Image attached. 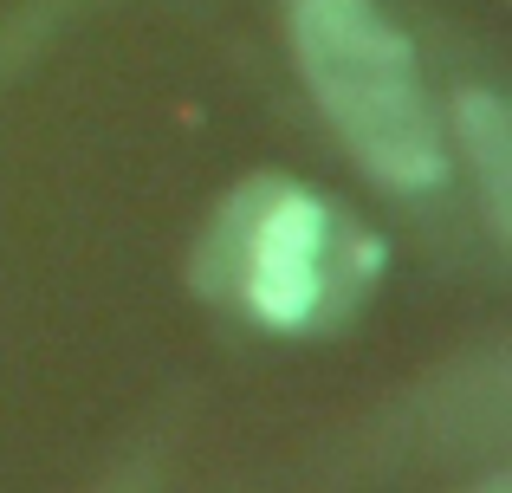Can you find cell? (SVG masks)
Listing matches in <instances>:
<instances>
[{
    "label": "cell",
    "mask_w": 512,
    "mask_h": 493,
    "mask_svg": "<svg viewBox=\"0 0 512 493\" xmlns=\"http://www.w3.org/2000/svg\"><path fill=\"white\" fill-rule=\"evenodd\" d=\"M292 46L318 111L338 124V137L370 176L396 189H435L448 176L415 52L376 13V0H299Z\"/></svg>",
    "instance_id": "obj_1"
},
{
    "label": "cell",
    "mask_w": 512,
    "mask_h": 493,
    "mask_svg": "<svg viewBox=\"0 0 512 493\" xmlns=\"http://www.w3.org/2000/svg\"><path fill=\"white\" fill-rule=\"evenodd\" d=\"M376 260H383L376 234L350 228L325 195L292 182H253L201 241L195 279L240 299L260 325L305 331L325 318V305H344V292H363Z\"/></svg>",
    "instance_id": "obj_2"
},
{
    "label": "cell",
    "mask_w": 512,
    "mask_h": 493,
    "mask_svg": "<svg viewBox=\"0 0 512 493\" xmlns=\"http://www.w3.org/2000/svg\"><path fill=\"white\" fill-rule=\"evenodd\" d=\"M454 124H461V156L474 163L487 221L506 241L512 234V117L493 91H461V98H454Z\"/></svg>",
    "instance_id": "obj_3"
},
{
    "label": "cell",
    "mask_w": 512,
    "mask_h": 493,
    "mask_svg": "<svg viewBox=\"0 0 512 493\" xmlns=\"http://www.w3.org/2000/svg\"><path fill=\"white\" fill-rule=\"evenodd\" d=\"M480 493H512V481H506V474H493V481L480 487Z\"/></svg>",
    "instance_id": "obj_4"
}]
</instances>
